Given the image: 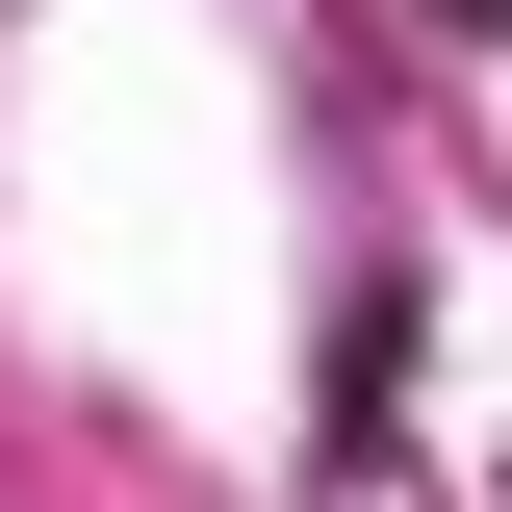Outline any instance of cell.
Wrapping results in <instances>:
<instances>
[{"label": "cell", "mask_w": 512, "mask_h": 512, "mask_svg": "<svg viewBox=\"0 0 512 512\" xmlns=\"http://www.w3.org/2000/svg\"><path fill=\"white\" fill-rule=\"evenodd\" d=\"M461 26H487V0H461Z\"/></svg>", "instance_id": "cell-1"}]
</instances>
